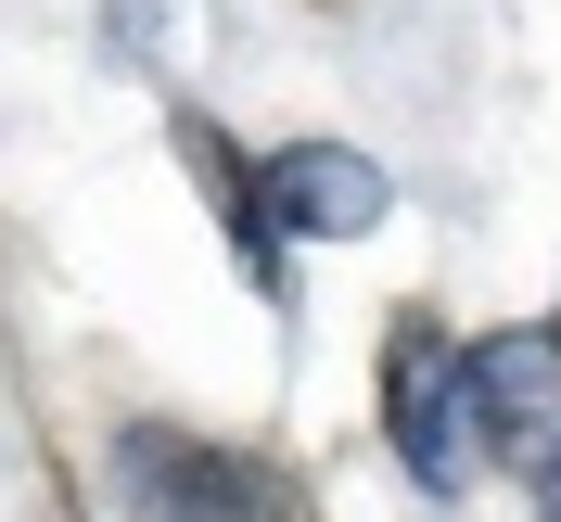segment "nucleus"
<instances>
[{
  "label": "nucleus",
  "mask_w": 561,
  "mask_h": 522,
  "mask_svg": "<svg viewBox=\"0 0 561 522\" xmlns=\"http://www.w3.org/2000/svg\"><path fill=\"white\" fill-rule=\"evenodd\" d=\"M103 485L128 522H294L268 459L217 446V433H179V420H128L103 446Z\"/></svg>",
  "instance_id": "obj_1"
},
{
  "label": "nucleus",
  "mask_w": 561,
  "mask_h": 522,
  "mask_svg": "<svg viewBox=\"0 0 561 522\" xmlns=\"http://www.w3.org/2000/svg\"><path fill=\"white\" fill-rule=\"evenodd\" d=\"M383 433L421 497H447L459 459H472V345H447V318H421V306L383 332Z\"/></svg>",
  "instance_id": "obj_2"
},
{
  "label": "nucleus",
  "mask_w": 561,
  "mask_h": 522,
  "mask_svg": "<svg viewBox=\"0 0 561 522\" xmlns=\"http://www.w3.org/2000/svg\"><path fill=\"white\" fill-rule=\"evenodd\" d=\"M472 446L497 472H561V332H485L472 345Z\"/></svg>",
  "instance_id": "obj_3"
},
{
  "label": "nucleus",
  "mask_w": 561,
  "mask_h": 522,
  "mask_svg": "<svg viewBox=\"0 0 561 522\" xmlns=\"http://www.w3.org/2000/svg\"><path fill=\"white\" fill-rule=\"evenodd\" d=\"M396 205V178L357 153V140H280L268 153V217L294 243H370Z\"/></svg>",
  "instance_id": "obj_4"
},
{
  "label": "nucleus",
  "mask_w": 561,
  "mask_h": 522,
  "mask_svg": "<svg viewBox=\"0 0 561 522\" xmlns=\"http://www.w3.org/2000/svg\"><path fill=\"white\" fill-rule=\"evenodd\" d=\"M536 522H561V472H549V497H536Z\"/></svg>",
  "instance_id": "obj_5"
}]
</instances>
